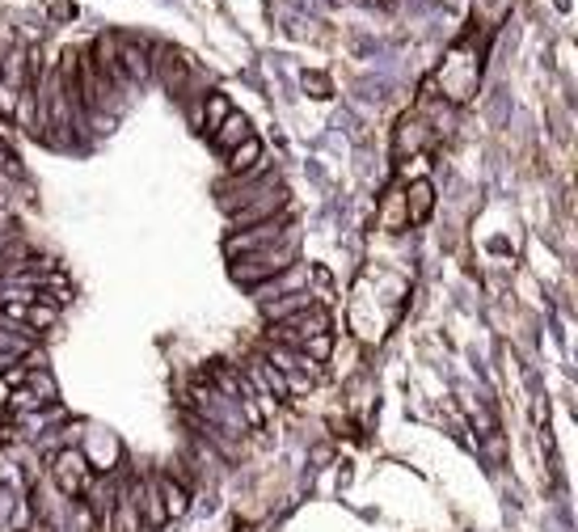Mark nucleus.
I'll return each instance as SVG.
<instances>
[{
	"mask_svg": "<svg viewBox=\"0 0 578 532\" xmlns=\"http://www.w3.org/2000/svg\"><path fill=\"white\" fill-rule=\"evenodd\" d=\"M427 144H431L427 123H422L418 114H405V119H401V127H397V153H405V148H410V153H422Z\"/></svg>",
	"mask_w": 578,
	"mask_h": 532,
	"instance_id": "nucleus-11",
	"label": "nucleus"
},
{
	"mask_svg": "<svg viewBox=\"0 0 578 532\" xmlns=\"http://www.w3.org/2000/svg\"><path fill=\"white\" fill-rule=\"evenodd\" d=\"M152 68H161V81H165L169 93H178L186 98V89L194 81V59L173 51V47H156V59H152Z\"/></svg>",
	"mask_w": 578,
	"mask_h": 532,
	"instance_id": "nucleus-5",
	"label": "nucleus"
},
{
	"mask_svg": "<svg viewBox=\"0 0 578 532\" xmlns=\"http://www.w3.org/2000/svg\"><path fill=\"white\" fill-rule=\"evenodd\" d=\"M401 199H405V220H410V225H427L431 211H435V186H431L427 178H413L410 191Z\"/></svg>",
	"mask_w": 578,
	"mask_h": 532,
	"instance_id": "nucleus-8",
	"label": "nucleus"
},
{
	"mask_svg": "<svg viewBox=\"0 0 578 532\" xmlns=\"http://www.w3.org/2000/svg\"><path fill=\"white\" fill-rule=\"evenodd\" d=\"M249 136H253V131H249V119L241 111H228L220 123L211 127V144H216L220 153H233L236 144H245Z\"/></svg>",
	"mask_w": 578,
	"mask_h": 532,
	"instance_id": "nucleus-7",
	"label": "nucleus"
},
{
	"mask_svg": "<svg viewBox=\"0 0 578 532\" xmlns=\"http://www.w3.org/2000/svg\"><path fill=\"white\" fill-rule=\"evenodd\" d=\"M507 4H511V0H477V4H473V13H477V26L494 30L498 22L507 17Z\"/></svg>",
	"mask_w": 578,
	"mask_h": 532,
	"instance_id": "nucleus-14",
	"label": "nucleus"
},
{
	"mask_svg": "<svg viewBox=\"0 0 578 532\" xmlns=\"http://www.w3.org/2000/svg\"><path fill=\"white\" fill-rule=\"evenodd\" d=\"M93 477L97 469L89 465V457L81 448H59L51 457V482H56V491L64 499H84V491L93 486Z\"/></svg>",
	"mask_w": 578,
	"mask_h": 532,
	"instance_id": "nucleus-3",
	"label": "nucleus"
},
{
	"mask_svg": "<svg viewBox=\"0 0 578 532\" xmlns=\"http://www.w3.org/2000/svg\"><path fill=\"white\" fill-rule=\"evenodd\" d=\"M380 220H385L388 233H401V228H410V220H405V199H401V191H393V195L380 203Z\"/></svg>",
	"mask_w": 578,
	"mask_h": 532,
	"instance_id": "nucleus-13",
	"label": "nucleus"
},
{
	"mask_svg": "<svg viewBox=\"0 0 578 532\" xmlns=\"http://www.w3.org/2000/svg\"><path fill=\"white\" fill-rule=\"evenodd\" d=\"M317 305V296L308 292V288H300V292H288V296H271V300H262V313L271 317V322H283V317H291V313H304V308Z\"/></svg>",
	"mask_w": 578,
	"mask_h": 532,
	"instance_id": "nucleus-9",
	"label": "nucleus"
},
{
	"mask_svg": "<svg viewBox=\"0 0 578 532\" xmlns=\"http://www.w3.org/2000/svg\"><path fill=\"white\" fill-rule=\"evenodd\" d=\"M144 528V516H139V503H136V482L119 491V503H114L111 519L102 532H139Z\"/></svg>",
	"mask_w": 578,
	"mask_h": 532,
	"instance_id": "nucleus-6",
	"label": "nucleus"
},
{
	"mask_svg": "<svg viewBox=\"0 0 578 532\" xmlns=\"http://www.w3.org/2000/svg\"><path fill=\"white\" fill-rule=\"evenodd\" d=\"M291 208L279 211L275 220H262V225H249V228H236L224 237V253L228 258H241V253H253V250H266V245H279V241L291 233Z\"/></svg>",
	"mask_w": 578,
	"mask_h": 532,
	"instance_id": "nucleus-2",
	"label": "nucleus"
},
{
	"mask_svg": "<svg viewBox=\"0 0 578 532\" xmlns=\"http://www.w3.org/2000/svg\"><path fill=\"white\" fill-rule=\"evenodd\" d=\"M156 494H161V511H165V519H182L186 511H191V494H186V486L173 482V477H156Z\"/></svg>",
	"mask_w": 578,
	"mask_h": 532,
	"instance_id": "nucleus-10",
	"label": "nucleus"
},
{
	"mask_svg": "<svg viewBox=\"0 0 578 532\" xmlns=\"http://www.w3.org/2000/svg\"><path fill=\"white\" fill-rule=\"evenodd\" d=\"M296 253H300V245H296V228H291L279 245H266V250L233 258V279L245 283V288H262V283H271L275 275H283L288 266H296Z\"/></svg>",
	"mask_w": 578,
	"mask_h": 532,
	"instance_id": "nucleus-1",
	"label": "nucleus"
},
{
	"mask_svg": "<svg viewBox=\"0 0 578 532\" xmlns=\"http://www.w3.org/2000/svg\"><path fill=\"white\" fill-rule=\"evenodd\" d=\"M321 334H330V313L321 305L304 308V313H291V317L275 322V330H271V338H275L279 347H291V350H304Z\"/></svg>",
	"mask_w": 578,
	"mask_h": 532,
	"instance_id": "nucleus-4",
	"label": "nucleus"
},
{
	"mask_svg": "<svg viewBox=\"0 0 578 532\" xmlns=\"http://www.w3.org/2000/svg\"><path fill=\"white\" fill-rule=\"evenodd\" d=\"M228 111H233V106H228V98H224V93H211V98H207V127H216Z\"/></svg>",
	"mask_w": 578,
	"mask_h": 532,
	"instance_id": "nucleus-15",
	"label": "nucleus"
},
{
	"mask_svg": "<svg viewBox=\"0 0 578 532\" xmlns=\"http://www.w3.org/2000/svg\"><path fill=\"white\" fill-rule=\"evenodd\" d=\"M0 169H9V173H17V156L9 153L4 144H0Z\"/></svg>",
	"mask_w": 578,
	"mask_h": 532,
	"instance_id": "nucleus-16",
	"label": "nucleus"
},
{
	"mask_svg": "<svg viewBox=\"0 0 578 532\" xmlns=\"http://www.w3.org/2000/svg\"><path fill=\"white\" fill-rule=\"evenodd\" d=\"M258 161H262V140L249 136L245 144H236L233 153H228V173H245V169H253Z\"/></svg>",
	"mask_w": 578,
	"mask_h": 532,
	"instance_id": "nucleus-12",
	"label": "nucleus"
}]
</instances>
